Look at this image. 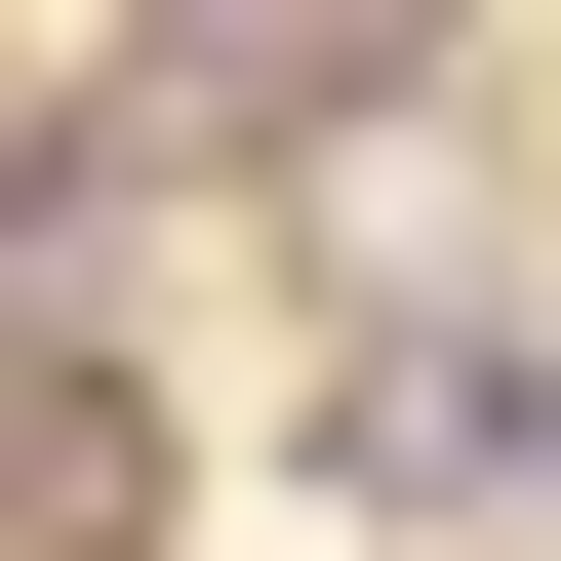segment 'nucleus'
<instances>
[{
    "instance_id": "obj_1",
    "label": "nucleus",
    "mask_w": 561,
    "mask_h": 561,
    "mask_svg": "<svg viewBox=\"0 0 561 561\" xmlns=\"http://www.w3.org/2000/svg\"><path fill=\"white\" fill-rule=\"evenodd\" d=\"M362 481H401V522H522V481H561V362H522V321H401V362H362Z\"/></svg>"
},
{
    "instance_id": "obj_2",
    "label": "nucleus",
    "mask_w": 561,
    "mask_h": 561,
    "mask_svg": "<svg viewBox=\"0 0 561 561\" xmlns=\"http://www.w3.org/2000/svg\"><path fill=\"white\" fill-rule=\"evenodd\" d=\"M0 561H161V401H121V362L0 401Z\"/></svg>"
}]
</instances>
